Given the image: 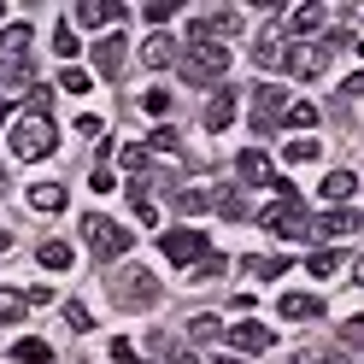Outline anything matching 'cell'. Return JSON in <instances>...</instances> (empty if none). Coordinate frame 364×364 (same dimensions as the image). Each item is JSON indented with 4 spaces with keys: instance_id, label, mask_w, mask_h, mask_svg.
Segmentation results:
<instances>
[{
    "instance_id": "obj_11",
    "label": "cell",
    "mask_w": 364,
    "mask_h": 364,
    "mask_svg": "<svg viewBox=\"0 0 364 364\" xmlns=\"http://www.w3.org/2000/svg\"><path fill=\"white\" fill-rule=\"evenodd\" d=\"M323 6H282V30L288 36H317V30H323Z\"/></svg>"
},
{
    "instance_id": "obj_39",
    "label": "cell",
    "mask_w": 364,
    "mask_h": 364,
    "mask_svg": "<svg viewBox=\"0 0 364 364\" xmlns=\"http://www.w3.org/2000/svg\"><path fill=\"white\" fill-rule=\"evenodd\" d=\"M194 277H200V282H212V277H223V259H218V253H206V259L194 264Z\"/></svg>"
},
{
    "instance_id": "obj_44",
    "label": "cell",
    "mask_w": 364,
    "mask_h": 364,
    "mask_svg": "<svg viewBox=\"0 0 364 364\" xmlns=\"http://www.w3.org/2000/svg\"><path fill=\"white\" fill-rule=\"evenodd\" d=\"M294 364H353V358H335V353H300Z\"/></svg>"
},
{
    "instance_id": "obj_16",
    "label": "cell",
    "mask_w": 364,
    "mask_h": 364,
    "mask_svg": "<svg viewBox=\"0 0 364 364\" xmlns=\"http://www.w3.org/2000/svg\"><path fill=\"white\" fill-rule=\"evenodd\" d=\"M353 194H358V176L353 171H329L323 176V200H329V206H347Z\"/></svg>"
},
{
    "instance_id": "obj_20",
    "label": "cell",
    "mask_w": 364,
    "mask_h": 364,
    "mask_svg": "<svg viewBox=\"0 0 364 364\" xmlns=\"http://www.w3.org/2000/svg\"><path fill=\"white\" fill-rule=\"evenodd\" d=\"M141 65H153V71H165V65H176V41L171 36H153L141 48Z\"/></svg>"
},
{
    "instance_id": "obj_6",
    "label": "cell",
    "mask_w": 364,
    "mask_h": 364,
    "mask_svg": "<svg viewBox=\"0 0 364 364\" xmlns=\"http://www.w3.org/2000/svg\"><path fill=\"white\" fill-rule=\"evenodd\" d=\"M277 65H282L288 77L311 82V77H323V71H329V48H311V41H294V48H282V53H277Z\"/></svg>"
},
{
    "instance_id": "obj_7",
    "label": "cell",
    "mask_w": 364,
    "mask_h": 364,
    "mask_svg": "<svg viewBox=\"0 0 364 364\" xmlns=\"http://www.w3.org/2000/svg\"><path fill=\"white\" fill-rule=\"evenodd\" d=\"M159 253H165L171 264H200V259L212 253V241L200 235V230H165V235H159Z\"/></svg>"
},
{
    "instance_id": "obj_27",
    "label": "cell",
    "mask_w": 364,
    "mask_h": 364,
    "mask_svg": "<svg viewBox=\"0 0 364 364\" xmlns=\"http://www.w3.org/2000/svg\"><path fill=\"white\" fill-rule=\"evenodd\" d=\"M118 159H124V171H129V182H141V188H147V147H124Z\"/></svg>"
},
{
    "instance_id": "obj_47",
    "label": "cell",
    "mask_w": 364,
    "mask_h": 364,
    "mask_svg": "<svg viewBox=\"0 0 364 364\" xmlns=\"http://www.w3.org/2000/svg\"><path fill=\"white\" fill-rule=\"evenodd\" d=\"M0 124H6V100H0Z\"/></svg>"
},
{
    "instance_id": "obj_21",
    "label": "cell",
    "mask_w": 364,
    "mask_h": 364,
    "mask_svg": "<svg viewBox=\"0 0 364 364\" xmlns=\"http://www.w3.org/2000/svg\"><path fill=\"white\" fill-rule=\"evenodd\" d=\"M30 206H36V212H65V188H59V182H36V188H30Z\"/></svg>"
},
{
    "instance_id": "obj_17",
    "label": "cell",
    "mask_w": 364,
    "mask_h": 364,
    "mask_svg": "<svg viewBox=\"0 0 364 364\" xmlns=\"http://www.w3.org/2000/svg\"><path fill=\"white\" fill-rule=\"evenodd\" d=\"M341 264H347V253H341V247H317V253L306 259V270H311V277H317V282H329V277H335V270H341Z\"/></svg>"
},
{
    "instance_id": "obj_10",
    "label": "cell",
    "mask_w": 364,
    "mask_h": 364,
    "mask_svg": "<svg viewBox=\"0 0 364 364\" xmlns=\"http://www.w3.org/2000/svg\"><path fill=\"white\" fill-rule=\"evenodd\" d=\"M235 24H241V12H235V6H218V12H200L194 24H188V41H223V36H230Z\"/></svg>"
},
{
    "instance_id": "obj_33",
    "label": "cell",
    "mask_w": 364,
    "mask_h": 364,
    "mask_svg": "<svg viewBox=\"0 0 364 364\" xmlns=\"http://www.w3.org/2000/svg\"><path fill=\"white\" fill-rule=\"evenodd\" d=\"M77 48H82V41H77V30H71V24L53 30V53H59V59H77Z\"/></svg>"
},
{
    "instance_id": "obj_32",
    "label": "cell",
    "mask_w": 364,
    "mask_h": 364,
    "mask_svg": "<svg viewBox=\"0 0 364 364\" xmlns=\"http://www.w3.org/2000/svg\"><path fill=\"white\" fill-rule=\"evenodd\" d=\"M212 206H218L223 218H247V206H241V194H235V188H218V194H212Z\"/></svg>"
},
{
    "instance_id": "obj_41",
    "label": "cell",
    "mask_w": 364,
    "mask_h": 364,
    "mask_svg": "<svg viewBox=\"0 0 364 364\" xmlns=\"http://www.w3.org/2000/svg\"><path fill=\"white\" fill-rule=\"evenodd\" d=\"M277 53H282V48H277V41H270V36H259V41H253V59H259V65H270Z\"/></svg>"
},
{
    "instance_id": "obj_46",
    "label": "cell",
    "mask_w": 364,
    "mask_h": 364,
    "mask_svg": "<svg viewBox=\"0 0 364 364\" xmlns=\"http://www.w3.org/2000/svg\"><path fill=\"white\" fill-rule=\"evenodd\" d=\"M165 364H200V358H194V353H171Z\"/></svg>"
},
{
    "instance_id": "obj_43",
    "label": "cell",
    "mask_w": 364,
    "mask_h": 364,
    "mask_svg": "<svg viewBox=\"0 0 364 364\" xmlns=\"http://www.w3.org/2000/svg\"><path fill=\"white\" fill-rule=\"evenodd\" d=\"M364 95V77H347V82H341V106H353Z\"/></svg>"
},
{
    "instance_id": "obj_30",
    "label": "cell",
    "mask_w": 364,
    "mask_h": 364,
    "mask_svg": "<svg viewBox=\"0 0 364 364\" xmlns=\"http://www.w3.org/2000/svg\"><path fill=\"white\" fill-rule=\"evenodd\" d=\"M65 323H71L77 335H88V329H95V311H88L82 300H71V306H65Z\"/></svg>"
},
{
    "instance_id": "obj_13",
    "label": "cell",
    "mask_w": 364,
    "mask_h": 364,
    "mask_svg": "<svg viewBox=\"0 0 364 364\" xmlns=\"http://www.w3.org/2000/svg\"><path fill=\"white\" fill-rule=\"evenodd\" d=\"M288 323H311V317H323V300H311V294H282V306H277Z\"/></svg>"
},
{
    "instance_id": "obj_31",
    "label": "cell",
    "mask_w": 364,
    "mask_h": 364,
    "mask_svg": "<svg viewBox=\"0 0 364 364\" xmlns=\"http://www.w3.org/2000/svg\"><path fill=\"white\" fill-rule=\"evenodd\" d=\"M288 165H311V159H317V141H311V135H300V141H288Z\"/></svg>"
},
{
    "instance_id": "obj_50",
    "label": "cell",
    "mask_w": 364,
    "mask_h": 364,
    "mask_svg": "<svg viewBox=\"0 0 364 364\" xmlns=\"http://www.w3.org/2000/svg\"><path fill=\"white\" fill-rule=\"evenodd\" d=\"M0 18H6V6H0Z\"/></svg>"
},
{
    "instance_id": "obj_22",
    "label": "cell",
    "mask_w": 364,
    "mask_h": 364,
    "mask_svg": "<svg viewBox=\"0 0 364 364\" xmlns=\"http://www.w3.org/2000/svg\"><path fill=\"white\" fill-rule=\"evenodd\" d=\"M30 24H6V30H0V48H6V59H24L30 53Z\"/></svg>"
},
{
    "instance_id": "obj_5",
    "label": "cell",
    "mask_w": 364,
    "mask_h": 364,
    "mask_svg": "<svg viewBox=\"0 0 364 364\" xmlns=\"http://www.w3.org/2000/svg\"><path fill=\"white\" fill-rule=\"evenodd\" d=\"M259 223L270 235H282V241H311V218L300 206V194H294V200H270V206L259 212Z\"/></svg>"
},
{
    "instance_id": "obj_9",
    "label": "cell",
    "mask_w": 364,
    "mask_h": 364,
    "mask_svg": "<svg viewBox=\"0 0 364 364\" xmlns=\"http://www.w3.org/2000/svg\"><path fill=\"white\" fill-rule=\"evenodd\" d=\"M364 230V218L353 212V206H335V212H323V218H311V241H353Z\"/></svg>"
},
{
    "instance_id": "obj_36",
    "label": "cell",
    "mask_w": 364,
    "mask_h": 364,
    "mask_svg": "<svg viewBox=\"0 0 364 364\" xmlns=\"http://www.w3.org/2000/svg\"><path fill=\"white\" fill-rule=\"evenodd\" d=\"M188 335H194V341H218V335H223V323H218V317H194Z\"/></svg>"
},
{
    "instance_id": "obj_24",
    "label": "cell",
    "mask_w": 364,
    "mask_h": 364,
    "mask_svg": "<svg viewBox=\"0 0 364 364\" xmlns=\"http://www.w3.org/2000/svg\"><path fill=\"white\" fill-rule=\"evenodd\" d=\"M41 264H48V270H71V247H65V241H41V253H36Z\"/></svg>"
},
{
    "instance_id": "obj_42",
    "label": "cell",
    "mask_w": 364,
    "mask_h": 364,
    "mask_svg": "<svg viewBox=\"0 0 364 364\" xmlns=\"http://www.w3.org/2000/svg\"><path fill=\"white\" fill-rule=\"evenodd\" d=\"M88 188H95V194H112V188H118V176H112V171H95V176H88Z\"/></svg>"
},
{
    "instance_id": "obj_37",
    "label": "cell",
    "mask_w": 364,
    "mask_h": 364,
    "mask_svg": "<svg viewBox=\"0 0 364 364\" xmlns=\"http://www.w3.org/2000/svg\"><path fill=\"white\" fill-rule=\"evenodd\" d=\"M171 0H147V6H141V18H147V24H171Z\"/></svg>"
},
{
    "instance_id": "obj_45",
    "label": "cell",
    "mask_w": 364,
    "mask_h": 364,
    "mask_svg": "<svg viewBox=\"0 0 364 364\" xmlns=\"http://www.w3.org/2000/svg\"><path fill=\"white\" fill-rule=\"evenodd\" d=\"M112 358H118V364H141V358H135V347H129V341H112Z\"/></svg>"
},
{
    "instance_id": "obj_3",
    "label": "cell",
    "mask_w": 364,
    "mask_h": 364,
    "mask_svg": "<svg viewBox=\"0 0 364 364\" xmlns=\"http://www.w3.org/2000/svg\"><path fill=\"white\" fill-rule=\"evenodd\" d=\"M112 300H118L124 311H153L159 306V277L147 264H124L118 277H112Z\"/></svg>"
},
{
    "instance_id": "obj_26",
    "label": "cell",
    "mask_w": 364,
    "mask_h": 364,
    "mask_svg": "<svg viewBox=\"0 0 364 364\" xmlns=\"http://www.w3.org/2000/svg\"><path fill=\"white\" fill-rule=\"evenodd\" d=\"M0 323H24V294L18 288H0Z\"/></svg>"
},
{
    "instance_id": "obj_49",
    "label": "cell",
    "mask_w": 364,
    "mask_h": 364,
    "mask_svg": "<svg viewBox=\"0 0 364 364\" xmlns=\"http://www.w3.org/2000/svg\"><path fill=\"white\" fill-rule=\"evenodd\" d=\"M0 188H6V171H0Z\"/></svg>"
},
{
    "instance_id": "obj_12",
    "label": "cell",
    "mask_w": 364,
    "mask_h": 364,
    "mask_svg": "<svg viewBox=\"0 0 364 364\" xmlns=\"http://www.w3.org/2000/svg\"><path fill=\"white\" fill-rule=\"evenodd\" d=\"M270 341H277V335H270L264 323H235L230 329V347L235 353H270Z\"/></svg>"
},
{
    "instance_id": "obj_38",
    "label": "cell",
    "mask_w": 364,
    "mask_h": 364,
    "mask_svg": "<svg viewBox=\"0 0 364 364\" xmlns=\"http://www.w3.org/2000/svg\"><path fill=\"white\" fill-rule=\"evenodd\" d=\"M212 206V194H200V188H188V194H176V212H206Z\"/></svg>"
},
{
    "instance_id": "obj_35",
    "label": "cell",
    "mask_w": 364,
    "mask_h": 364,
    "mask_svg": "<svg viewBox=\"0 0 364 364\" xmlns=\"http://www.w3.org/2000/svg\"><path fill=\"white\" fill-rule=\"evenodd\" d=\"M147 153H176V129H171V124H159V129H153V141H147Z\"/></svg>"
},
{
    "instance_id": "obj_19",
    "label": "cell",
    "mask_w": 364,
    "mask_h": 364,
    "mask_svg": "<svg viewBox=\"0 0 364 364\" xmlns=\"http://www.w3.org/2000/svg\"><path fill=\"white\" fill-rule=\"evenodd\" d=\"M112 18H124V6H112V0H82V6H77V24H88V30L112 24Z\"/></svg>"
},
{
    "instance_id": "obj_48",
    "label": "cell",
    "mask_w": 364,
    "mask_h": 364,
    "mask_svg": "<svg viewBox=\"0 0 364 364\" xmlns=\"http://www.w3.org/2000/svg\"><path fill=\"white\" fill-rule=\"evenodd\" d=\"M218 364H241V358H218Z\"/></svg>"
},
{
    "instance_id": "obj_40",
    "label": "cell",
    "mask_w": 364,
    "mask_h": 364,
    "mask_svg": "<svg viewBox=\"0 0 364 364\" xmlns=\"http://www.w3.org/2000/svg\"><path fill=\"white\" fill-rule=\"evenodd\" d=\"M141 106L159 118V112H171V95H165V88H147V95H141Z\"/></svg>"
},
{
    "instance_id": "obj_4",
    "label": "cell",
    "mask_w": 364,
    "mask_h": 364,
    "mask_svg": "<svg viewBox=\"0 0 364 364\" xmlns=\"http://www.w3.org/2000/svg\"><path fill=\"white\" fill-rule=\"evenodd\" d=\"M82 241H88V253H95L100 264H112V259L129 253V230H124V223H112V218H100V212L82 218Z\"/></svg>"
},
{
    "instance_id": "obj_28",
    "label": "cell",
    "mask_w": 364,
    "mask_h": 364,
    "mask_svg": "<svg viewBox=\"0 0 364 364\" xmlns=\"http://www.w3.org/2000/svg\"><path fill=\"white\" fill-rule=\"evenodd\" d=\"M247 264H253V277H259V282H277L282 270H288V259H282V253H270V259H247Z\"/></svg>"
},
{
    "instance_id": "obj_15",
    "label": "cell",
    "mask_w": 364,
    "mask_h": 364,
    "mask_svg": "<svg viewBox=\"0 0 364 364\" xmlns=\"http://www.w3.org/2000/svg\"><path fill=\"white\" fill-rule=\"evenodd\" d=\"M230 124H235V88H218L206 106V129H230Z\"/></svg>"
},
{
    "instance_id": "obj_1",
    "label": "cell",
    "mask_w": 364,
    "mask_h": 364,
    "mask_svg": "<svg viewBox=\"0 0 364 364\" xmlns=\"http://www.w3.org/2000/svg\"><path fill=\"white\" fill-rule=\"evenodd\" d=\"M176 71L194 88H212V82L230 77V48L223 41H188V53H176Z\"/></svg>"
},
{
    "instance_id": "obj_2",
    "label": "cell",
    "mask_w": 364,
    "mask_h": 364,
    "mask_svg": "<svg viewBox=\"0 0 364 364\" xmlns=\"http://www.w3.org/2000/svg\"><path fill=\"white\" fill-rule=\"evenodd\" d=\"M53 147H59V124L48 112H24V118L12 124V153L18 159H48Z\"/></svg>"
},
{
    "instance_id": "obj_29",
    "label": "cell",
    "mask_w": 364,
    "mask_h": 364,
    "mask_svg": "<svg viewBox=\"0 0 364 364\" xmlns=\"http://www.w3.org/2000/svg\"><path fill=\"white\" fill-rule=\"evenodd\" d=\"M30 82V65L24 59H6V65H0V88H24Z\"/></svg>"
},
{
    "instance_id": "obj_18",
    "label": "cell",
    "mask_w": 364,
    "mask_h": 364,
    "mask_svg": "<svg viewBox=\"0 0 364 364\" xmlns=\"http://www.w3.org/2000/svg\"><path fill=\"white\" fill-rule=\"evenodd\" d=\"M124 65V36H106V41H95V71L100 77H112Z\"/></svg>"
},
{
    "instance_id": "obj_25",
    "label": "cell",
    "mask_w": 364,
    "mask_h": 364,
    "mask_svg": "<svg viewBox=\"0 0 364 364\" xmlns=\"http://www.w3.org/2000/svg\"><path fill=\"white\" fill-rule=\"evenodd\" d=\"M12 358H18V364H48V358H53V347H48V341H18Z\"/></svg>"
},
{
    "instance_id": "obj_34",
    "label": "cell",
    "mask_w": 364,
    "mask_h": 364,
    "mask_svg": "<svg viewBox=\"0 0 364 364\" xmlns=\"http://www.w3.org/2000/svg\"><path fill=\"white\" fill-rule=\"evenodd\" d=\"M88 82H95V77L77 71V65H65V71H59V88H71V95H88Z\"/></svg>"
},
{
    "instance_id": "obj_23",
    "label": "cell",
    "mask_w": 364,
    "mask_h": 364,
    "mask_svg": "<svg viewBox=\"0 0 364 364\" xmlns=\"http://www.w3.org/2000/svg\"><path fill=\"white\" fill-rule=\"evenodd\" d=\"M317 124V106L311 100H294L288 112H282V129H311Z\"/></svg>"
},
{
    "instance_id": "obj_8",
    "label": "cell",
    "mask_w": 364,
    "mask_h": 364,
    "mask_svg": "<svg viewBox=\"0 0 364 364\" xmlns=\"http://www.w3.org/2000/svg\"><path fill=\"white\" fill-rule=\"evenodd\" d=\"M282 112H288V95H282L277 82H259V88H253V129H259V135L282 129Z\"/></svg>"
},
{
    "instance_id": "obj_14",
    "label": "cell",
    "mask_w": 364,
    "mask_h": 364,
    "mask_svg": "<svg viewBox=\"0 0 364 364\" xmlns=\"http://www.w3.org/2000/svg\"><path fill=\"white\" fill-rule=\"evenodd\" d=\"M235 171H241V182H247V188H259V182H270V176H277V171H270V159H264L259 147H247V153L235 159Z\"/></svg>"
}]
</instances>
